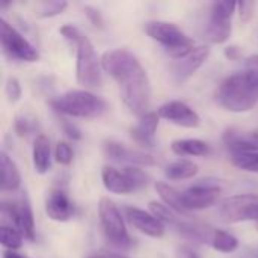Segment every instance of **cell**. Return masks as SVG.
I'll use <instances>...</instances> for the list:
<instances>
[{
    "label": "cell",
    "instance_id": "6da1fadb",
    "mask_svg": "<svg viewBox=\"0 0 258 258\" xmlns=\"http://www.w3.org/2000/svg\"><path fill=\"white\" fill-rule=\"evenodd\" d=\"M101 67L118 83L121 100L127 109L138 116L148 113L151 86L148 74L138 57L127 50H109L101 56Z\"/></svg>",
    "mask_w": 258,
    "mask_h": 258
},
{
    "label": "cell",
    "instance_id": "7a4b0ae2",
    "mask_svg": "<svg viewBox=\"0 0 258 258\" xmlns=\"http://www.w3.org/2000/svg\"><path fill=\"white\" fill-rule=\"evenodd\" d=\"M216 101L228 112L243 113L254 109L258 103V92L248 71L233 74L222 80L216 91Z\"/></svg>",
    "mask_w": 258,
    "mask_h": 258
},
{
    "label": "cell",
    "instance_id": "3957f363",
    "mask_svg": "<svg viewBox=\"0 0 258 258\" xmlns=\"http://www.w3.org/2000/svg\"><path fill=\"white\" fill-rule=\"evenodd\" d=\"M50 104L54 112L73 118H98L107 110V103L86 89H70Z\"/></svg>",
    "mask_w": 258,
    "mask_h": 258
},
{
    "label": "cell",
    "instance_id": "277c9868",
    "mask_svg": "<svg viewBox=\"0 0 258 258\" xmlns=\"http://www.w3.org/2000/svg\"><path fill=\"white\" fill-rule=\"evenodd\" d=\"M147 35L160 42L165 47V51L172 59H183L195 50L194 41L184 35V32L169 21H148L145 24Z\"/></svg>",
    "mask_w": 258,
    "mask_h": 258
},
{
    "label": "cell",
    "instance_id": "5b68a950",
    "mask_svg": "<svg viewBox=\"0 0 258 258\" xmlns=\"http://www.w3.org/2000/svg\"><path fill=\"white\" fill-rule=\"evenodd\" d=\"M77 50L76 77L85 88H98L103 83L101 59H98L91 39L83 33L74 44Z\"/></svg>",
    "mask_w": 258,
    "mask_h": 258
},
{
    "label": "cell",
    "instance_id": "8992f818",
    "mask_svg": "<svg viewBox=\"0 0 258 258\" xmlns=\"http://www.w3.org/2000/svg\"><path fill=\"white\" fill-rule=\"evenodd\" d=\"M98 216H100V225H101L103 234L112 246L121 248V249H127L132 246L133 242L127 233L122 215L112 200L106 197L100 200Z\"/></svg>",
    "mask_w": 258,
    "mask_h": 258
},
{
    "label": "cell",
    "instance_id": "52a82bcc",
    "mask_svg": "<svg viewBox=\"0 0 258 258\" xmlns=\"http://www.w3.org/2000/svg\"><path fill=\"white\" fill-rule=\"evenodd\" d=\"M219 218L225 224H239L245 221H257L258 195L242 194L233 195L219 203Z\"/></svg>",
    "mask_w": 258,
    "mask_h": 258
},
{
    "label": "cell",
    "instance_id": "ba28073f",
    "mask_svg": "<svg viewBox=\"0 0 258 258\" xmlns=\"http://www.w3.org/2000/svg\"><path fill=\"white\" fill-rule=\"evenodd\" d=\"M0 39L3 50L11 56L23 62H36L39 59L38 50L6 20H0Z\"/></svg>",
    "mask_w": 258,
    "mask_h": 258
},
{
    "label": "cell",
    "instance_id": "9c48e42d",
    "mask_svg": "<svg viewBox=\"0 0 258 258\" xmlns=\"http://www.w3.org/2000/svg\"><path fill=\"white\" fill-rule=\"evenodd\" d=\"M181 194L183 204L190 213L192 210H204L213 206L221 195V187L212 180H200Z\"/></svg>",
    "mask_w": 258,
    "mask_h": 258
},
{
    "label": "cell",
    "instance_id": "30bf717a",
    "mask_svg": "<svg viewBox=\"0 0 258 258\" xmlns=\"http://www.w3.org/2000/svg\"><path fill=\"white\" fill-rule=\"evenodd\" d=\"M209 56H210V48L207 45H200V47H195V50L189 56L174 60L171 65L172 82L177 85H183L204 65Z\"/></svg>",
    "mask_w": 258,
    "mask_h": 258
},
{
    "label": "cell",
    "instance_id": "8fae6325",
    "mask_svg": "<svg viewBox=\"0 0 258 258\" xmlns=\"http://www.w3.org/2000/svg\"><path fill=\"white\" fill-rule=\"evenodd\" d=\"M159 116L184 128H197L201 124L200 115L186 103L172 100L165 104H162L157 110Z\"/></svg>",
    "mask_w": 258,
    "mask_h": 258
},
{
    "label": "cell",
    "instance_id": "7c38bea8",
    "mask_svg": "<svg viewBox=\"0 0 258 258\" xmlns=\"http://www.w3.org/2000/svg\"><path fill=\"white\" fill-rule=\"evenodd\" d=\"M125 218L136 230H139L145 236L159 239L165 234V224L160 222L153 213H148L138 207H127Z\"/></svg>",
    "mask_w": 258,
    "mask_h": 258
},
{
    "label": "cell",
    "instance_id": "4fadbf2b",
    "mask_svg": "<svg viewBox=\"0 0 258 258\" xmlns=\"http://www.w3.org/2000/svg\"><path fill=\"white\" fill-rule=\"evenodd\" d=\"M104 153L118 162H127L133 165H141V166H153L156 165V159L151 154H147L139 150H132L124 147L119 142L115 141H106L104 142Z\"/></svg>",
    "mask_w": 258,
    "mask_h": 258
},
{
    "label": "cell",
    "instance_id": "5bb4252c",
    "mask_svg": "<svg viewBox=\"0 0 258 258\" xmlns=\"http://www.w3.org/2000/svg\"><path fill=\"white\" fill-rule=\"evenodd\" d=\"M45 213L51 221L67 222L74 215V206L62 189H53L45 198Z\"/></svg>",
    "mask_w": 258,
    "mask_h": 258
},
{
    "label": "cell",
    "instance_id": "9a60e30c",
    "mask_svg": "<svg viewBox=\"0 0 258 258\" xmlns=\"http://www.w3.org/2000/svg\"><path fill=\"white\" fill-rule=\"evenodd\" d=\"M224 144L231 151V154L258 153V132L227 128L224 133Z\"/></svg>",
    "mask_w": 258,
    "mask_h": 258
},
{
    "label": "cell",
    "instance_id": "2e32d148",
    "mask_svg": "<svg viewBox=\"0 0 258 258\" xmlns=\"http://www.w3.org/2000/svg\"><path fill=\"white\" fill-rule=\"evenodd\" d=\"M159 118L160 116L156 112H148L144 116H141L139 122L130 128L132 139L144 148H153L156 142L154 139L159 127Z\"/></svg>",
    "mask_w": 258,
    "mask_h": 258
},
{
    "label": "cell",
    "instance_id": "e0dca14e",
    "mask_svg": "<svg viewBox=\"0 0 258 258\" xmlns=\"http://www.w3.org/2000/svg\"><path fill=\"white\" fill-rule=\"evenodd\" d=\"M101 180H103V186L106 187V190H109L112 194L127 195V194L135 192L130 180L127 178L124 171H118L113 166H104L101 169Z\"/></svg>",
    "mask_w": 258,
    "mask_h": 258
},
{
    "label": "cell",
    "instance_id": "ac0fdd59",
    "mask_svg": "<svg viewBox=\"0 0 258 258\" xmlns=\"http://www.w3.org/2000/svg\"><path fill=\"white\" fill-rule=\"evenodd\" d=\"M15 228L21 233L24 239L29 242H35L36 239V228H35V218L32 207L24 197L23 201L17 204V221H15Z\"/></svg>",
    "mask_w": 258,
    "mask_h": 258
},
{
    "label": "cell",
    "instance_id": "d6986e66",
    "mask_svg": "<svg viewBox=\"0 0 258 258\" xmlns=\"http://www.w3.org/2000/svg\"><path fill=\"white\" fill-rule=\"evenodd\" d=\"M32 159H33V168L38 174L44 175L50 171L51 166V150H50V142L48 138L44 135H39L35 142H33V151H32Z\"/></svg>",
    "mask_w": 258,
    "mask_h": 258
},
{
    "label": "cell",
    "instance_id": "ffe728a7",
    "mask_svg": "<svg viewBox=\"0 0 258 258\" xmlns=\"http://www.w3.org/2000/svg\"><path fill=\"white\" fill-rule=\"evenodd\" d=\"M0 168H2L0 189L3 192L17 190L21 184V175H20V171H18L15 162L5 151H2V154H0Z\"/></svg>",
    "mask_w": 258,
    "mask_h": 258
},
{
    "label": "cell",
    "instance_id": "44dd1931",
    "mask_svg": "<svg viewBox=\"0 0 258 258\" xmlns=\"http://www.w3.org/2000/svg\"><path fill=\"white\" fill-rule=\"evenodd\" d=\"M154 187H156L159 197L162 198V201L165 203V206H168L171 210H174L180 216H189V212L186 210V207L183 204V194L180 190H177L175 187H172L163 181H157L154 184Z\"/></svg>",
    "mask_w": 258,
    "mask_h": 258
},
{
    "label": "cell",
    "instance_id": "7402d4cb",
    "mask_svg": "<svg viewBox=\"0 0 258 258\" xmlns=\"http://www.w3.org/2000/svg\"><path fill=\"white\" fill-rule=\"evenodd\" d=\"M175 230L180 234H183L186 239H190L198 243H210L215 231V228H210L209 225H203L197 222H184V221H180Z\"/></svg>",
    "mask_w": 258,
    "mask_h": 258
},
{
    "label": "cell",
    "instance_id": "603a6c76",
    "mask_svg": "<svg viewBox=\"0 0 258 258\" xmlns=\"http://www.w3.org/2000/svg\"><path fill=\"white\" fill-rule=\"evenodd\" d=\"M171 150L177 156H206L209 154V145L201 139H177L171 144Z\"/></svg>",
    "mask_w": 258,
    "mask_h": 258
},
{
    "label": "cell",
    "instance_id": "cb8c5ba5",
    "mask_svg": "<svg viewBox=\"0 0 258 258\" xmlns=\"http://www.w3.org/2000/svg\"><path fill=\"white\" fill-rule=\"evenodd\" d=\"M197 174H198V165L194 163L192 160H186V159H180V160L168 165L165 169L166 178L174 180V181L189 180V178H194Z\"/></svg>",
    "mask_w": 258,
    "mask_h": 258
},
{
    "label": "cell",
    "instance_id": "d4e9b609",
    "mask_svg": "<svg viewBox=\"0 0 258 258\" xmlns=\"http://www.w3.org/2000/svg\"><path fill=\"white\" fill-rule=\"evenodd\" d=\"M231 21H216L210 20L206 29V38L212 44H224L230 39Z\"/></svg>",
    "mask_w": 258,
    "mask_h": 258
},
{
    "label": "cell",
    "instance_id": "484cf974",
    "mask_svg": "<svg viewBox=\"0 0 258 258\" xmlns=\"http://www.w3.org/2000/svg\"><path fill=\"white\" fill-rule=\"evenodd\" d=\"M210 245L213 249H216L219 252L230 254L239 248V240H237V237H234L233 234H230L224 230H215L212 240H210Z\"/></svg>",
    "mask_w": 258,
    "mask_h": 258
},
{
    "label": "cell",
    "instance_id": "4316f807",
    "mask_svg": "<svg viewBox=\"0 0 258 258\" xmlns=\"http://www.w3.org/2000/svg\"><path fill=\"white\" fill-rule=\"evenodd\" d=\"M150 210H151V213H153L160 222L168 224V225H172L174 228H175V227L178 225V222L181 221V219L178 218V215H177L174 210H171L168 206H165V204H162V203L151 201V203H150Z\"/></svg>",
    "mask_w": 258,
    "mask_h": 258
},
{
    "label": "cell",
    "instance_id": "83f0119b",
    "mask_svg": "<svg viewBox=\"0 0 258 258\" xmlns=\"http://www.w3.org/2000/svg\"><path fill=\"white\" fill-rule=\"evenodd\" d=\"M0 240H2V246L9 249V251L20 249L23 246V236L14 227L2 225V228H0Z\"/></svg>",
    "mask_w": 258,
    "mask_h": 258
},
{
    "label": "cell",
    "instance_id": "f1b7e54d",
    "mask_svg": "<svg viewBox=\"0 0 258 258\" xmlns=\"http://www.w3.org/2000/svg\"><path fill=\"white\" fill-rule=\"evenodd\" d=\"M68 3L65 0H50V2H41L36 8V15L39 18H50L62 14L67 9Z\"/></svg>",
    "mask_w": 258,
    "mask_h": 258
},
{
    "label": "cell",
    "instance_id": "f546056e",
    "mask_svg": "<svg viewBox=\"0 0 258 258\" xmlns=\"http://www.w3.org/2000/svg\"><path fill=\"white\" fill-rule=\"evenodd\" d=\"M237 9L236 2H215L212 6V18L216 21H231L233 14Z\"/></svg>",
    "mask_w": 258,
    "mask_h": 258
},
{
    "label": "cell",
    "instance_id": "4dcf8cb0",
    "mask_svg": "<svg viewBox=\"0 0 258 258\" xmlns=\"http://www.w3.org/2000/svg\"><path fill=\"white\" fill-rule=\"evenodd\" d=\"M231 162L242 171L258 172V153H245V154H233Z\"/></svg>",
    "mask_w": 258,
    "mask_h": 258
},
{
    "label": "cell",
    "instance_id": "1f68e13d",
    "mask_svg": "<svg viewBox=\"0 0 258 258\" xmlns=\"http://www.w3.org/2000/svg\"><path fill=\"white\" fill-rule=\"evenodd\" d=\"M36 127H38V122H36L35 118H32L29 115H17L15 116L14 128H15V133L20 138H24V136L30 135L32 132H35Z\"/></svg>",
    "mask_w": 258,
    "mask_h": 258
},
{
    "label": "cell",
    "instance_id": "d6a6232c",
    "mask_svg": "<svg viewBox=\"0 0 258 258\" xmlns=\"http://www.w3.org/2000/svg\"><path fill=\"white\" fill-rule=\"evenodd\" d=\"M122 171L127 175V178L130 180V183H132V186H133L135 190H139V189H142V187H145L148 184V180L150 178H148V175L142 169L135 168V166H127Z\"/></svg>",
    "mask_w": 258,
    "mask_h": 258
},
{
    "label": "cell",
    "instance_id": "836d02e7",
    "mask_svg": "<svg viewBox=\"0 0 258 258\" xmlns=\"http://www.w3.org/2000/svg\"><path fill=\"white\" fill-rule=\"evenodd\" d=\"M73 156H74V153H73V148H71V145L68 142H59L56 145L54 159H56L57 163L67 166V165H70L73 162Z\"/></svg>",
    "mask_w": 258,
    "mask_h": 258
},
{
    "label": "cell",
    "instance_id": "e575fe53",
    "mask_svg": "<svg viewBox=\"0 0 258 258\" xmlns=\"http://www.w3.org/2000/svg\"><path fill=\"white\" fill-rule=\"evenodd\" d=\"M6 95L9 103H17L21 97V85L17 77H8L6 80Z\"/></svg>",
    "mask_w": 258,
    "mask_h": 258
},
{
    "label": "cell",
    "instance_id": "d590c367",
    "mask_svg": "<svg viewBox=\"0 0 258 258\" xmlns=\"http://www.w3.org/2000/svg\"><path fill=\"white\" fill-rule=\"evenodd\" d=\"M254 11H255V2H239L237 3L239 18L243 23H248L254 17Z\"/></svg>",
    "mask_w": 258,
    "mask_h": 258
},
{
    "label": "cell",
    "instance_id": "8d00e7d4",
    "mask_svg": "<svg viewBox=\"0 0 258 258\" xmlns=\"http://www.w3.org/2000/svg\"><path fill=\"white\" fill-rule=\"evenodd\" d=\"M83 12H85L86 18L91 21V24H92L94 27L103 29V26H104V18H103L101 12H100L97 8H94V6H85V8H83Z\"/></svg>",
    "mask_w": 258,
    "mask_h": 258
},
{
    "label": "cell",
    "instance_id": "74e56055",
    "mask_svg": "<svg viewBox=\"0 0 258 258\" xmlns=\"http://www.w3.org/2000/svg\"><path fill=\"white\" fill-rule=\"evenodd\" d=\"M59 32H60V35H62L67 41H70L71 44H76L77 39L83 35V32H82L79 27L73 26V24H65V26H62V27L59 29Z\"/></svg>",
    "mask_w": 258,
    "mask_h": 258
},
{
    "label": "cell",
    "instance_id": "f35d334b",
    "mask_svg": "<svg viewBox=\"0 0 258 258\" xmlns=\"http://www.w3.org/2000/svg\"><path fill=\"white\" fill-rule=\"evenodd\" d=\"M60 122H62L63 133H65L70 139H73V141H80V139H82V132H80V128H79L76 124H73L71 121H68V119H65V118H62Z\"/></svg>",
    "mask_w": 258,
    "mask_h": 258
},
{
    "label": "cell",
    "instance_id": "ab89813d",
    "mask_svg": "<svg viewBox=\"0 0 258 258\" xmlns=\"http://www.w3.org/2000/svg\"><path fill=\"white\" fill-rule=\"evenodd\" d=\"M224 54L230 60H240L243 57V50H242V47L233 44V45H227L224 48Z\"/></svg>",
    "mask_w": 258,
    "mask_h": 258
},
{
    "label": "cell",
    "instance_id": "60d3db41",
    "mask_svg": "<svg viewBox=\"0 0 258 258\" xmlns=\"http://www.w3.org/2000/svg\"><path fill=\"white\" fill-rule=\"evenodd\" d=\"M177 258H198V255L187 246H181L177 251Z\"/></svg>",
    "mask_w": 258,
    "mask_h": 258
},
{
    "label": "cell",
    "instance_id": "b9f144b4",
    "mask_svg": "<svg viewBox=\"0 0 258 258\" xmlns=\"http://www.w3.org/2000/svg\"><path fill=\"white\" fill-rule=\"evenodd\" d=\"M245 67H246V70H258V54H252V56L246 57Z\"/></svg>",
    "mask_w": 258,
    "mask_h": 258
},
{
    "label": "cell",
    "instance_id": "7bdbcfd3",
    "mask_svg": "<svg viewBox=\"0 0 258 258\" xmlns=\"http://www.w3.org/2000/svg\"><path fill=\"white\" fill-rule=\"evenodd\" d=\"M246 71L249 73V77H251V80H252V83H254V86H255L258 92V70H246Z\"/></svg>",
    "mask_w": 258,
    "mask_h": 258
},
{
    "label": "cell",
    "instance_id": "ee69618b",
    "mask_svg": "<svg viewBox=\"0 0 258 258\" xmlns=\"http://www.w3.org/2000/svg\"><path fill=\"white\" fill-rule=\"evenodd\" d=\"M2 258H29V257H24V255H21V254H18V252H15V251H5V252H3V257Z\"/></svg>",
    "mask_w": 258,
    "mask_h": 258
},
{
    "label": "cell",
    "instance_id": "f6af8a7d",
    "mask_svg": "<svg viewBox=\"0 0 258 258\" xmlns=\"http://www.w3.org/2000/svg\"><path fill=\"white\" fill-rule=\"evenodd\" d=\"M101 254H103V258H128L121 254H115V252H101Z\"/></svg>",
    "mask_w": 258,
    "mask_h": 258
},
{
    "label": "cell",
    "instance_id": "bcb514c9",
    "mask_svg": "<svg viewBox=\"0 0 258 258\" xmlns=\"http://www.w3.org/2000/svg\"><path fill=\"white\" fill-rule=\"evenodd\" d=\"M86 258H103V254L101 252H98V254H92V255H89V257Z\"/></svg>",
    "mask_w": 258,
    "mask_h": 258
},
{
    "label": "cell",
    "instance_id": "7dc6e473",
    "mask_svg": "<svg viewBox=\"0 0 258 258\" xmlns=\"http://www.w3.org/2000/svg\"><path fill=\"white\" fill-rule=\"evenodd\" d=\"M255 222H257V224H258V218H257V221H255Z\"/></svg>",
    "mask_w": 258,
    "mask_h": 258
}]
</instances>
